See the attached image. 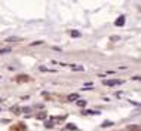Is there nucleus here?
<instances>
[{
  "label": "nucleus",
  "mask_w": 141,
  "mask_h": 131,
  "mask_svg": "<svg viewBox=\"0 0 141 131\" xmlns=\"http://www.w3.org/2000/svg\"><path fill=\"white\" fill-rule=\"evenodd\" d=\"M107 86H114V85H122V81H118V79H113V81H106L104 82Z\"/></svg>",
  "instance_id": "nucleus-1"
},
{
  "label": "nucleus",
  "mask_w": 141,
  "mask_h": 131,
  "mask_svg": "<svg viewBox=\"0 0 141 131\" xmlns=\"http://www.w3.org/2000/svg\"><path fill=\"white\" fill-rule=\"evenodd\" d=\"M123 24H125V17H119L118 19H116V25H118V27L123 25Z\"/></svg>",
  "instance_id": "nucleus-2"
},
{
  "label": "nucleus",
  "mask_w": 141,
  "mask_h": 131,
  "mask_svg": "<svg viewBox=\"0 0 141 131\" xmlns=\"http://www.w3.org/2000/svg\"><path fill=\"white\" fill-rule=\"evenodd\" d=\"M67 100L68 101H74V100H79V95L77 94H70L68 97H67Z\"/></svg>",
  "instance_id": "nucleus-3"
},
{
  "label": "nucleus",
  "mask_w": 141,
  "mask_h": 131,
  "mask_svg": "<svg viewBox=\"0 0 141 131\" xmlns=\"http://www.w3.org/2000/svg\"><path fill=\"white\" fill-rule=\"evenodd\" d=\"M6 40L7 42H17V40H21V39H19V37H7Z\"/></svg>",
  "instance_id": "nucleus-4"
},
{
  "label": "nucleus",
  "mask_w": 141,
  "mask_h": 131,
  "mask_svg": "<svg viewBox=\"0 0 141 131\" xmlns=\"http://www.w3.org/2000/svg\"><path fill=\"white\" fill-rule=\"evenodd\" d=\"M77 104H79L80 107H83L85 104H86V101H85V100H79V101H77Z\"/></svg>",
  "instance_id": "nucleus-5"
},
{
  "label": "nucleus",
  "mask_w": 141,
  "mask_h": 131,
  "mask_svg": "<svg viewBox=\"0 0 141 131\" xmlns=\"http://www.w3.org/2000/svg\"><path fill=\"white\" fill-rule=\"evenodd\" d=\"M110 125H113V122H110V121H106V122L103 124V127H110Z\"/></svg>",
  "instance_id": "nucleus-6"
},
{
  "label": "nucleus",
  "mask_w": 141,
  "mask_h": 131,
  "mask_svg": "<svg viewBox=\"0 0 141 131\" xmlns=\"http://www.w3.org/2000/svg\"><path fill=\"white\" fill-rule=\"evenodd\" d=\"M9 51H11L9 48H6V49H0V54H7Z\"/></svg>",
  "instance_id": "nucleus-7"
},
{
  "label": "nucleus",
  "mask_w": 141,
  "mask_h": 131,
  "mask_svg": "<svg viewBox=\"0 0 141 131\" xmlns=\"http://www.w3.org/2000/svg\"><path fill=\"white\" fill-rule=\"evenodd\" d=\"M71 36L73 37H79V31H71Z\"/></svg>",
  "instance_id": "nucleus-8"
}]
</instances>
